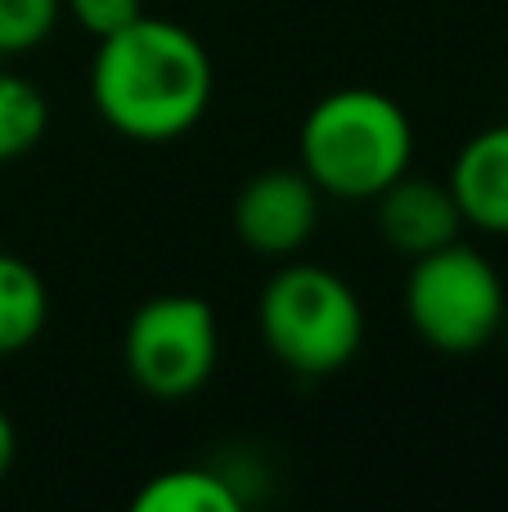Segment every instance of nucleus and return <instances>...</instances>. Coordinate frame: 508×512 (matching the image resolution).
<instances>
[{
    "label": "nucleus",
    "instance_id": "nucleus-4",
    "mask_svg": "<svg viewBox=\"0 0 508 512\" xmlns=\"http://www.w3.org/2000/svg\"><path fill=\"white\" fill-rule=\"evenodd\" d=\"M508 288L491 256L464 239L423 252L405 274V319L414 337L441 355H473L500 342Z\"/></svg>",
    "mask_w": 508,
    "mask_h": 512
},
{
    "label": "nucleus",
    "instance_id": "nucleus-13",
    "mask_svg": "<svg viewBox=\"0 0 508 512\" xmlns=\"http://www.w3.org/2000/svg\"><path fill=\"white\" fill-rule=\"evenodd\" d=\"M63 14L86 36L104 41V36L122 32V27H131L144 14V0H63Z\"/></svg>",
    "mask_w": 508,
    "mask_h": 512
},
{
    "label": "nucleus",
    "instance_id": "nucleus-16",
    "mask_svg": "<svg viewBox=\"0 0 508 512\" xmlns=\"http://www.w3.org/2000/svg\"><path fill=\"white\" fill-rule=\"evenodd\" d=\"M0 63H5V59H0Z\"/></svg>",
    "mask_w": 508,
    "mask_h": 512
},
{
    "label": "nucleus",
    "instance_id": "nucleus-1",
    "mask_svg": "<svg viewBox=\"0 0 508 512\" xmlns=\"http://www.w3.org/2000/svg\"><path fill=\"white\" fill-rule=\"evenodd\" d=\"M216 68L185 23L140 14L104 36L90 59V104L99 122L135 144H171L207 117Z\"/></svg>",
    "mask_w": 508,
    "mask_h": 512
},
{
    "label": "nucleus",
    "instance_id": "nucleus-6",
    "mask_svg": "<svg viewBox=\"0 0 508 512\" xmlns=\"http://www.w3.org/2000/svg\"><path fill=\"white\" fill-rule=\"evenodd\" d=\"M324 194L302 167H270L243 180L234 198V234L248 252L288 261L315 239Z\"/></svg>",
    "mask_w": 508,
    "mask_h": 512
},
{
    "label": "nucleus",
    "instance_id": "nucleus-2",
    "mask_svg": "<svg viewBox=\"0 0 508 512\" xmlns=\"http://www.w3.org/2000/svg\"><path fill=\"white\" fill-rule=\"evenodd\" d=\"M297 167L333 203H374L414 167V122L378 86L329 90L302 117Z\"/></svg>",
    "mask_w": 508,
    "mask_h": 512
},
{
    "label": "nucleus",
    "instance_id": "nucleus-5",
    "mask_svg": "<svg viewBox=\"0 0 508 512\" xmlns=\"http://www.w3.org/2000/svg\"><path fill=\"white\" fill-rule=\"evenodd\" d=\"M122 364L153 400L198 396L221 364V324L212 301L194 292L149 297L126 324Z\"/></svg>",
    "mask_w": 508,
    "mask_h": 512
},
{
    "label": "nucleus",
    "instance_id": "nucleus-12",
    "mask_svg": "<svg viewBox=\"0 0 508 512\" xmlns=\"http://www.w3.org/2000/svg\"><path fill=\"white\" fill-rule=\"evenodd\" d=\"M63 18V0H0V59L41 50Z\"/></svg>",
    "mask_w": 508,
    "mask_h": 512
},
{
    "label": "nucleus",
    "instance_id": "nucleus-10",
    "mask_svg": "<svg viewBox=\"0 0 508 512\" xmlns=\"http://www.w3.org/2000/svg\"><path fill=\"white\" fill-rule=\"evenodd\" d=\"M135 512H243V495L234 477L221 468H167L153 481H144L131 499Z\"/></svg>",
    "mask_w": 508,
    "mask_h": 512
},
{
    "label": "nucleus",
    "instance_id": "nucleus-15",
    "mask_svg": "<svg viewBox=\"0 0 508 512\" xmlns=\"http://www.w3.org/2000/svg\"><path fill=\"white\" fill-rule=\"evenodd\" d=\"M500 337H508V310H504V328H500Z\"/></svg>",
    "mask_w": 508,
    "mask_h": 512
},
{
    "label": "nucleus",
    "instance_id": "nucleus-14",
    "mask_svg": "<svg viewBox=\"0 0 508 512\" xmlns=\"http://www.w3.org/2000/svg\"><path fill=\"white\" fill-rule=\"evenodd\" d=\"M14 463H18V427H14V418L0 409V486L9 481Z\"/></svg>",
    "mask_w": 508,
    "mask_h": 512
},
{
    "label": "nucleus",
    "instance_id": "nucleus-8",
    "mask_svg": "<svg viewBox=\"0 0 508 512\" xmlns=\"http://www.w3.org/2000/svg\"><path fill=\"white\" fill-rule=\"evenodd\" d=\"M446 185L464 212V225L491 239H508V122L464 140V149L450 162Z\"/></svg>",
    "mask_w": 508,
    "mask_h": 512
},
{
    "label": "nucleus",
    "instance_id": "nucleus-3",
    "mask_svg": "<svg viewBox=\"0 0 508 512\" xmlns=\"http://www.w3.org/2000/svg\"><path fill=\"white\" fill-rule=\"evenodd\" d=\"M266 351L297 378H333L365 346V301L338 270L288 256L257 297Z\"/></svg>",
    "mask_w": 508,
    "mask_h": 512
},
{
    "label": "nucleus",
    "instance_id": "nucleus-7",
    "mask_svg": "<svg viewBox=\"0 0 508 512\" xmlns=\"http://www.w3.org/2000/svg\"><path fill=\"white\" fill-rule=\"evenodd\" d=\"M374 221L387 248L396 256H410V261L446 248L464 234V212H459L450 185L432 176H414V171H405L374 198Z\"/></svg>",
    "mask_w": 508,
    "mask_h": 512
},
{
    "label": "nucleus",
    "instance_id": "nucleus-11",
    "mask_svg": "<svg viewBox=\"0 0 508 512\" xmlns=\"http://www.w3.org/2000/svg\"><path fill=\"white\" fill-rule=\"evenodd\" d=\"M45 131H50V99L41 95V86L0 63V167L27 158L45 140Z\"/></svg>",
    "mask_w": 508,
    "mask_h": 512
},
{
    "label": "nucleus",
    "instance_id": "nucleus-9",
    "mask_svg": "<svg viewBox=\"0 0 508 512\" xmlns=\"http://www.w3.org/2000/svg\"><path fill=\"white\" fill-rule=\"evenodd\" d=\"M50 324V283L32 261L0 252V360L18 355Z\"/></svg>",
    "mask_w": 508,
    "mask_h": 512
}]
</instances>
